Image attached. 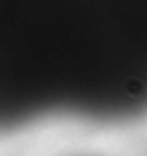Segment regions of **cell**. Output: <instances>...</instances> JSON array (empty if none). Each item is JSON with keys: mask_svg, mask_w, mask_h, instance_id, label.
Returning <instances> with one entry per match:
<instances>
[{"mask_svg": "<svg viewBox=\"0 0 147 156\" xmlns=\"http://www.w3.org/2000/svg\"><path fill=\"white\" fill-rule=\"evenodd\" d=\"M143 115L147 0H0V132Z\"/></svg>", "mask_w": 147, "mask_h": 156, "instance_id": "obj_1", "label": "cell"}]
</instances>
